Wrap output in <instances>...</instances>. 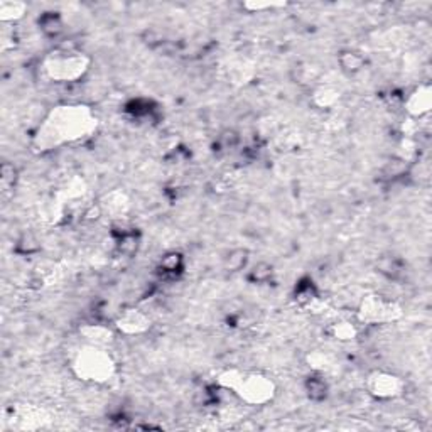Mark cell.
I'll return each mask as SVG.
<instances>
[{
  "mask_svg": "<svg viewBox=\"0 0 432 432\" xmlns=\"http://www.w3.org/2000/svg\"><path fill=\"white\" fill-rule=\"evenodd\" d=\"M73 368H75L78 378L84 380V382H106L113 375L112 356L105 353V350L97 348V346L84 348L83 352L76 354Z\"/></svg>",
  "mask_w": 432,
  "mask_h": 432,
  "instance_id": "cell-1",
  "label": "cell"
},
{
  "mask_svg": "<svg viewBox=\"0 0 432 432\" xmlns=\"http://www.w3.org/2000/svg\"><path fill=\"white\" fill-rule=\"evenodd\" d=\"M88 68V59L73 49L58 51L47 58L46 71L56 81H76Z\"/></svg>",
  "mask_w": 432,
  "mask_h": 432,
  "instance_id": "cell-2",
  "label": "cell"
},
{
  "mask_svg": "<svg viewBox=\"0 0 432 432\" xmlns=\"http://www.w3.org/2000/svg\"><path fill=\"white\" fill-rule=\"evenodd\" d=\"M368 394H372L376 398L382 400H390V398L398 397L404 392V382L402 378L387 372H375L368 376L367 380Z\"/></svg>",
  "mask_w": 432,
  "mask_h": 432,
  "instance_id": "cell-4",
  "label": "cell"
},
{
  "mask_svg": "<svg viewBox=\"0 0 432 432\" xmlns=\"http://www.w3.org/2000/svg\"><path fill=\"white\" fill-rule=\"evenodd\" d=\"M249 264V250L247 249H234L227 253L223 258V267L228 272H240Z\"/></svg>",
  "mask_w": 432,
  "mask_h": 432,
  "instance_id": "cell-12",
  "label": "cell"
},
{
  "mask_svg": "<svg viewBox=\"0 0 432 432\" xmlns=\"http://www.w3.org/2000/svg\"><path fill=\"white\" fill-rule=\"evenodd\" d=\"M338 65H339V69H341L345 75L353 76V75H356V73L363 71L365 65H367V59H365L363 54L358 53V51L345 49L339 53Z\"/></svg>",
  "mask_w": 432,
  "mask_h": 432,
  "instance_id": "cell-11",
  "label": "cell"
},
{
  "mask_svg": "<svg viewBox=\"0 0 432 432\" xmlns=\"http://www.w3.org/2000/svg\"><path fill=\"white\" fill-rule=\"evenodd\" d=\"M330 333L333 338L339 339V341H352V339L358 336V330L354 324L348 323V321H341V323H334L331 326Z\"/></svg>",
  "mask_w": 432,
  "mask_h": 432,
  "instance_id": "cell-14",
  "label": "cell"
},
{
  "mask_svg": "<svg viewBox=\"0 0 432 432\" xmlns=\"http://www.w3.org/2000/svg\"><path fill=\"white\" fill-rule=\"evenodd\" d=\"M302 389H304L306 397L315 404L324 402L330 395V383L321 372H315V374L306 376L302 382Z\"/></svg>",
  "mask_w": 432,
  "mask_h": 432,
  "instance_id": "cell-5",
  "label": "cell"
},
{
  "mask_svg": "<svg viewBox=\"0 0 432 432\" xmlns=\"http://www.w3.org/2000/svg\"><path fill=\"white\" fill-rule=\"evenodd\" d=\"M184 267H186V260H184L183 253L176 252H168L164 257H161L157 265V271L164 279H177L181 274L184 272Z\"/></svg>",
  "mask_w": 432,
  "mask_h": 432,
  "instance_id": "cell-7",
  "label": "cell"
},
{
  "mask_svg": "<svg viewBox=\"0 0 432 432\" xmlns=\"http://www.w3.org/2000/svg\"><path fill=\"white\" fill-rule=\"evenodd\" d=\"M274 277V267L269 262H257L249 271V280L252 284H267Z\"/></svg>",
  "mask_w": 432,
  "mask_h": 432,
  "instance_id": "cell-13",
  "label": "cell"
},
{
  "mask_svg": "<svg viewBox=\"0 0 432 432\" xmlns=\"http://www.w3.org/2000/svg\"><path fill=\"white\" fill-rule=\"evenodd\" d=\"M294 301L302 308H311L312 304L319 302V291L317 286L309 277L299 280L294 289Z\"/></svg>",
  "mask_w": 432,
  "mask_h": 432,
  "instance_id": "cell-8",
  "label": "cell"
},
{
  "mask_svg": "<svg viewBox=\"0 0 432 432\" xmlns=\"http://www.w3.org/2000/svg\"><path fill=\"white\" fill-rule=\"evenodd\" d=\"M398 315V306L392 301H387L382 295H368L363 299L358 316L363 323L368 324H383L395 319Z\"/></svg>",
  "mask_w": 432,
  "mask_h": 432,
  "instance_id": "cell-3",
  "label": "cell"
},
{
  "mask_svg": "<svg viewBox=\"0 0 432 432\" xmlns=\"http://www.w3.org/2000/svg\"><path fill=\"white\" fill-rule=\"evenodd\" d=\"M431 90L429 84H422L407 100V110L413 117H422L429 112Z\"/></svg>",
  "mask_w": 432,
  "mask_h": 432,
  "instance_id": "cell-10",
  "label": "cell"
},
{
  "mask_svg": "<svg viewBox=\"0 0 432 432\" xmlns=\"http://www.w3.org/2000/svg\"><path fill=\"white\" fill-rule=\"evenodd\" d=\"M117 326L120 328V331L127 334H139L146 331L147 328H150V321L139 309H128V311H125L124 315L118 317Z\"/></svg>",
  "mask_w": 432,
  "mask_h": 432,
  "instance_id": "cell-6",
  "label": "cell"
},
{
  "mask_svg": "<svg viewBox=\"0 0 432 432\" xmlns=\"http://www.w3.org/2000/svg\"><path fill=\"white\" fill-rule=\"evenodd\" d=\"M17 181V169L16 166L10 164V162H5V164L2 166V183L5 184H16Z\"/></svg>",
  "mask_w": 432,
  "mask_h": 432,
  "instance_id": "cell-15",
  "label": "cell"
},
{
  "mask_svg": "<svg viewBox=\"0 0 432 432\" xmlns=\"http://www.w3.org/2000/svg\"><path fill=\"white\" fill-rule=\"evenodd\" d=\"M38 25L44 38H58L65 31V19L56 10H46L39 16Z\"/></svg>",
  "mask_w": 432,
  "mask_h": 432,
  "instance_id": "cell-9",
  "label": "cell"
}]
</instances>
